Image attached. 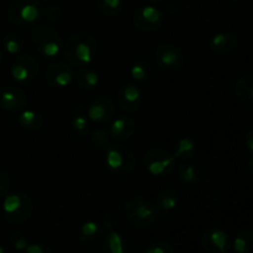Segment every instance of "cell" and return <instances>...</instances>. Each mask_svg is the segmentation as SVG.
Returning a JSON list of instances; mask_svg holds the SVG:
<instances>
[{"label": "cell", "mask_w": 253, "mask_h": 253, "mask_svg": "<svg viewBox=\"0 0 253 253\" xmlns=\"http://www.w3.org/2000/svg\"><path fill=\"white\" fill-rule=\"evenodd\" d=\"M69 64L78 68L89 67L98 54V40L88 31H78L68 37L63 46Z\"/></svg>", "instance_id": "1"}, {"label": "cell", "mask_w": 253, "mask_h": 253, "mask_svg": "<svg viewBox=\"0 0 253 253\" xmlns=\"http://www.w3.org/2000/svg\"><path fill=\"white\" fill-rule=\"evenodd\" d=\"M44 17V6L40 0H14L7 7V19L21 29L36 27Z\"/></svg>", "instance_id": "2"}, {"label": "cell", "mask_w": 253, "mask_h": 253, "mask_svg": "<svg viewBox=\"0 0 253 253\" xmlns=\"http://www.w3.org/2000/svg\"><path fill=\"white\" fill-rule=\"evenodd\" d=\"M34 212V203L29 194L22 190L10 192L2 199V214L10 224H24L29 221Z\"/></svg>", "instance_id": "3"}, {"label": "cell", "mask_w": 253, "mask_h": 253, "mask_svg": "<svg viewBox=\"0 0 253 253\" xmlns=\"http://www.w3.org/2000/svg\"><path fill=\"white\" fill-rule=\"evenodd\" d=\"M124 211L128 222L137 229L151 226L158 217L155 203L142 195L131 197L124 205Z\"/></svg>", "instance_id": "4"}, {"label": "cell", "mask_w": 253, "mask_h": 253, "mask_svg": "<svg viewBox=\"0 0 253 253\" xmlns=\"http://www.w3.org/2000/svg\"><path fill=\"white\" fill-rule=\"evenodd\" d=\"M31 42L36 51L46 58H56L63 49L58 31L49 26H36L31 32Z\"/></svg>", "instance_id": "5"}, {"label": "cell", "mask_w": 253, "mask_h": 253, "mask_svg": "<svg viewBox=\"0 0 253 253\" xmlns=\"http://www.w3.org/2000/svg\"><path fill=\"white\" fill-rule=\"evenodd\" d=\"M105 166L115 174L127 175L135 169L136 157L126 146L110 145L105 150Z\"/></svg>", "instance_id": "6"}, {"label": "cell", "mask_w": 253, "mask_h": 253, "mask_svg": "<svg viewBox=\"0 0 253 253\" xmlns=\"http://www.w3.org/2000/svg\"><path fill=\"white\" fill-rule=\"evenodd\" d=\"M145 167L150 174L155 177H163L167 175L174 169L175 158L172 153L163 148L156 147L151 148L146 152L145 158Z\"/></svg>", "instance_id": "7"}, {"label": "cell", "mask_w": 253, "mask_h": 253, "mask_svg": "<svg viewBox=\"0 0 253 253\" xmlns=\"http://www.w3.org/2000/svg\"><path fill=\"white\" fill-rule=\"evenodd\" d=\"M165 21L162 11L153 4L145 5L135 10L132 22L137 30L142 32H155L161 29Z\"/></svg>", "instance_id": "8"}, {"label": "cell", "mask_w": 253, "mask_h": 253, "mask_svg": "<svg viewBox=\"0 0 253 253\" xmlns=\"http://www.w3.org/2000/svg\"><path fill=\"white\" fill-rule=\"evenodd\" d=\"M155 61L161 69L174 72L184 66L185 57L179 47L170 43H162L156 48Z\"/></svg>", "instance_id": "9"}, {"label": "cell", "mask_w": 253, "mask_h": 253, "mask_svg": "<svg viewBox=\"0 0 253 253\" xmlns=\"http://www.w3.org/2000/svg\"><path fill=\"white\" fill-rule=\"evenodd\" d=\"M11 77L20 85L31 84L39 74V62L29 54H21L11 66Z\"/></svg>", "instance_id": "10"}, {"label": "cell", "mask_w": 253, "mask_h": 253, "mask_svg": "<svg viewBox=\"0 0 253 253\" xmlns=\"http://www.w3.org/2000/svg\"><path fill=\"white\" fill-rule=\"evenodd\" d=\"M116 106L111 99L100 96L86 106V116L89 121L95 124H108L115 119Z\"/></svg>", "instance_id": "11"}, {"label": "cell", "mask_w": 253, "mask_h": 253, "mask_svg": "<svg viewBox=\"0 0 253 253\" xmlns=\"http://www.w3.org/2000/svg\"><path fill=\"white\" fill-rule=\"evenodd\" d=\"M27 105L26 93L17 85L0 89V109L10 113H20Z\"/></svg>", "instance_id": "12"}, {"label": "cell", "mask_w": 253, "mask_h": 253, "mask_svg": "<svg viewBox=\"0 0 253 253\" xmlns=\"http://www.w3.org/2000/svg\"><path fill=\"white\" fill-rule=\"evenodd\" d=\"M44 79L51 88H68L74 81V71L69 64L58 62V63L51 64L46 69Z\"/></svg>", "instance_id": "13"}, {"label": "cell", "mask_w": 253, "mask_h": 253, "mask_svg": "<svg viewBox=\"0 0 253 253\" xmlns=\"http://www.w3.org/2000/svg\"><path fill=\"white\" fill-rule=\"evenodd\" d=\"M116 101L121 110L126 113H136L140 110L141 104H142V94L136 84H124L118 89Z\"/></svg>", "instance_id": "14"}, {"label": "cell", "mask_w": 253, "mask_h": 253, "mask_svg": "<svg viewBox=\"0 0 253 253\" xmlns=\"http://www.w3.org/2000/svg\"><path fill=\"white\" fill-rule=\"evenodd\" d=\"M202 246L208 253H229L231 240L224 230L211 229L203 234Z\"/></svg>", "instance_id": "15"}, {"label": "cell", "mask_w": 253, "mask_h": 253, "mask_svg": "<svg viewBox=\"0 0 253 253\" xmlns=\"http://www.w3.org/2000/svg\"><path fill=\"white\" fill-rule=\"evenodd\" d=\"M240 46L239 37L231 32H220L209 40V48L215 54H227L236 51Z\"/></svg>", "instance_id": "16"}, {"label": "cell", "mask_w": 253, "mask_h": 253, "mask_svg": "<svg viewBox=\"0 0 253 253\" xmlns=\"http://www.w3.org/2000/svg\"><path fill=\"white\" fill-rule=\"evenodd\" d=\"M136 121L130 116H119V118L114 119L113 123L110 125V133L111 138L119 142H124V141L130 140L136 132Z\"/></svg>", "instance_id": "17"}, {"label": "cell", "mask_w": 253, "mask_h": 253, "mask_svg": "<svg viewBox=\"0 0 253 253\" xmlns=\"http://www.w3.org/2000/svg\"><path fill=\"white\" fill-rule=\"evenodd\" d=\"M179 204V194L175 189H163L158 193L156 198V209H157L158 217H166L172 215Z\"/></svg>", "instance_id": "18"}, {"label": "cell", "mask_w": 253, "mask_h": 253, "mask_svg": "<svg viewBox=\"0 0 253 253\" xmlns=\"http://www.w3.org/2000/svg\"><path fill=\"white\" fill-rule=\"evenodd\" d=\"M105 235V227L96 221H85L78 230V239L86 246H95L100 244Z\"/></svg>", "instance_id": "19"}, {"label": "cell", "mask_w": 253, "mask_h": 253, "mask_svg": "<svg viewBox=\"0 0 253 253\" xmlns=\"http://www.w3.org/2000/svg\"><path fill=\"white\" fill-rule=\"evenodd\" d=\"M234 93L242 103L253 105V73H246L237 79L234 86Z\"/></svg>", "instance_id": "20"}, {"label": "cell", "mask_w": 253, "mask_h": 253, "mask_svg": "<svg viewBox=\"0 0 253 253\" xmlns=\"http://www.w3.org/2000/svg\"><path fill=\"white\" fill-rule=\"evenodd\" d=\"M17 121L24 130L31 131V132L41 130L44 124L43 115L35 109H24L22 111H20Z\"/></svg>", "instance_id": "21"}, {"label": "cell", "mask_w": 253, "mask_h": 253, "mask_svg": "<svg viewBox=\"0 0 253 253\" xmlns=\"http://www.w3.org/2000/svg\"><path fill=\"white\" fill-rule=\"evenodd\" d=\"M74 81H76L77 86L82 90H93L99 85V74L90 67H83L79 68L77 74H74Z\"/></svg>", "instance_id": "22"}, {"label": "cell", "mask_w": 253, "mask_h": 253, "mask_svg": "<svg viewBox=\"0 0 253 253\" xmlns=\"http://www.w3.org/2000/svg\"><path fill=\"white\" fill-rule=\"evenodd\" d=\"M177 175L180 183L189 185V187H194V185L199 184L200 178H202V173H200L199 168L189 162H183L178 166Z\"/></svg>", "instance_id": "23"}, {"label": "cell", "mask_w": 253, "mask_h": 253, "mask_svg": "<svg viewBox=\"0 0 253 253\" xmlns=\"http://www.w3.org/2000/svg\"><path fill=\"white\" fill-rule=\"evenodd\" d=\"M153 73V66L147 59H138L130 68L131 78L138 83L148 81Z\"/></svg>", "instance_id": "24"}, {"label": "cell", "mask_w": 253, "mask_h": 253, "mask_svg": "<svg viewBox=\"0 0 253 253\" xmlns=\"http://www.w3.org/2000/svg\"><path fill=\"white\" fill-rule=\"evenodd\" d=\"M195 152H197V143L192 138L183 137L177 142L172 155L174 156L175 160H188L193 157Z\"/></svg>", "instance_id": "25"}, {"label": "cell", "mask_w": 253, "mask_h": 253, "mask_svg": "<svg viewBox=\"0 0 253 253\" xmlns=\"http://www.w3.org/2000/svg\"><path fill=\"white\" fill-rule=\"evenodd\" d=\"M104 246L108 253H125L126 252V242L125 239L121 236L120 232L116 230H110L106 235Z\"/></svg>", "instance_id": "26"}, {"label": "cell", "mask_w": 253, "mask_h": 253, "mask_svg": "<svg viewBox=\"0 0 253 253\" xmlns=\"http://www.w3.org/2000/svg\"><path fill=\"white\" fill-rule=\"evenodd\" d=\"M236 253H250L253 251V231L251 230H242L235 237L232 242Z\"/></svg>", "instance_id": "27"}, {"label": "cell", "mask_w": 253, "mask_h": 253, "mask_svg": "<svg viewBox=\"0 0 253 253\" xmlns=\"http://www.w3.org/2000/svg\"><path fill=\"white\" fill-rule=\"evenodd\" d=\"M2 47L11 56H19L25 48V42L20 35L9 32L2 37Z\"/></svg>", "instance_id": "28"}, {"label": "cell", "mask_w": 253, "mask_h": 253, "mask_svg": "<svg viewBox=\"0 0 253 253\" xmlns=\"http://www.w3.org/2000/svg\"><path fill=\"white\" fill-rule=\"evenodd\" d=\"M96 9L106 17H114L123 10V0H96Z\"/></svg>", "instance_id": "29"}, {"label": "cell", "mask_w": 253, "mask_h": 253, "mask_svg": "<svg viewBox=\"0 0 253 253\" xmlns=\"http://www.w3.org/2000/svg\"><path fill=\"white\" fill-rule=\"evenodd\" d=\"M72 130L76 135L84 137L89 133V128H90V124H89V119L86 116V110L79 111L77 115L73 116L72 119Z\"/></svg>", "instance_id": "30"}, {"label": "cell", "mask_w": 253, "mask_h": 253, "mask_svg": "<svg viewBox=\"0 0 253 253\" xmlns=\"http://www.w3.org/2000/svg\"><path fill=\"white\" fill-rule=\"evenodd\" d=\"M12 188V175L9 170L0 168V200L4 199Z\"/></svg>", "instance_id": "31"}, {"label": "cell", "mask_w": 253, "mask_h": 253, "mask_svg": "<svg viewBox=\"0 0 253 253\" xmlns=\"http://www.w3.org/2000/svg\"><path fill=\"white\" fill-rule=\"evenodd\" d=\"M90 138H91V142H93L96 147L106 148L111 145L110 133H109L106 130H104V128H96V130H94L93 133H91Z\"/></svg>", "instance_id": "32"}, {"label": "cell", "mask_w": 253, "mask_h": 253, "mask_svg": "<svg viewBox=\"0 0 253 253\" xmlns=\"http://www.w3.org/2000/svg\"><path fill=\"white\" fill-rule=\"evenodd\" d=\"M9 242L10 245L14 247V250H16V251L19 252H24L25 249L27 247V245H29L27 237L25 236V234H22V232L20 231L12 232L9 237Z\"/></svg>", "instance_id": "33"}, {"label": "cell", "mask_w": 253, "mask_h": 253, "mask_svg": "<svg viewBox=\"0 0 253 253\" xmlns=\"http://www.w3.org/2000/svg\"><path fill=\"white\" fill-rule=\"evenodd\" d=\"M145 253H174L173 246L167 241H158L148 247Z\"/></svg>", "instance_id": "34"}, {"label": "cell", "mask_w": 253, "mask_h": 253, "mask_svg": "<svg viewBox=\"0 0 253 253\" xmlns=\"http://www.w3.org/2000/svg\"><path fill=\"white\" fill-rule=\"evenodd\" d=\"M44 16L49 21H59L63 16V11L58 5H49L47 6V9H44Z\"/></svg>", "instance_id": "35"}, {"label": "cell", "mask_w": 253, "mask_h": 253, "mask_svg": "<svg viewBox=\"0 0 253 253\" xmlns=\"http://www.w3.org/2000/svg\"><path fill=\"white\" fill-rule=\"evenodd\" d=\"M24 253H53L51 247L44 244H29Z\"/></svg>", "instance_id": "36"}, {"label": "cell", "mask_w": 253, "mask_h": 253, "mask_svg": "<svg viewBox=\"0 0 253 253\" xmlns=\"http://www.w3.org/2000/svg\"><path fill=\"white\" fill-rule=\"evenodd\" d=\"M103 226L105 229H108L109 231L110 230H115V227L118 226V217L114 214H111V212H108L103 217Z\"/></svg>", "instance_id": "37"}, {"label": "cell", "mask_w": 253, "mask_h": 253, "mask_svg": "<svg viewBox=\"0 0 253 253\" xmlns=\"http://www.w3.org/2000/svg\"><path fill=\"white\" fill-rule=\"evenodd\" d=\"M245 143H246V147L249 150V152L253 155V128L250 130L246 133V137H245Z\"/></svg>", "instance_id": "38"}, {"label": "cell", "mask_w": 253, "mask_h": 253, "mask_svg": "<svg viewBox=\"0 0 253 253\" xmlns=\"http://www.w3.org/2000/svg\"><path fill=\"white\" fill-rule=\"evenodd\" d=\"M166 11L168 12V15H174L178 11V5L175 1H168L166 4Z\"/></svg>", "instance_id": "39"}, {"label": "cell", "mask_w": 253, "mask_h": 253, "mask_svg": "<svg viewBox=\"0 0 253 253\" xmlns=\"http://www.w3.org/2000/svg\"><path fill=\"white\" fill-rule=\"evenodd\" d=\"M247 169H249L250 174L253 177V155L250 156L249 161H247Z\"/></svg>", "instance_id": "40"}, {"label": "cell", "mask_w": 253, "mask_h": 253, "mask_svg": "<svg viewBox=\"0 0 253 253\" xmlns=\"http://www.w3.org/2000/svg\"><path fill=\"white\" fill-rule=\"evenodd\" d=\"M146 1H148L150 4H158V2H162L165 0H146Z\"/></svg>", "instance_id": "41"}, {"label": "cell", "mask_w": 253, "mask_h": 253, "mask_svg": "<svg viewBox=\"0 0 253 253\" xmlns=\"http://www.w3.org/2000/svg\"><path fill=\"white\" fill-rule=\"evenodd\" d=\"M0 253H7V250L2 245H0Z\"/></svg>", "instance_id": "42"}, {"label": "cell", "mask_w": 253, "mask_h": 253, "mask_svg": "<svg viewBox=\"0 0 253 253\" xmlns=\"http://www.w3.org/2000/svg\"><path fill=\"white\" fill-rule=\"evenodd\" d=\"M1 62H2V51L1 48H0V64H1Z\"/></svg>", "instance_id": "43"}, {"label": "cell", "mask_w": 253, "mask_h": 253, "mask_svg": "<svg viewBox=\"0 0 253 253\" xmlns=\"http://www.w3.org/2000/svg\"><path fill=\"white\" fill-rule=\"evenodd\" d=\"M231 1H240V0H231Z\"/></svg>", "instance_id": "44"}, {"label": "cell", "mask_w": 253, "mask_h": 253, "mask_svg": "<svg viewBox=\"0 0 253 253\" xmlns=\"http://www.w3.org/2000/svg\"><path fill=\"white\" fill-rule=\"evenodd\" d=\"M44 1H52V0H44Z\"/></svg>", "instance_id": "45"}]
</instances>
